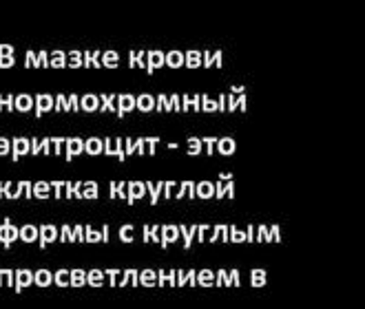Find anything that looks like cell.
<instances>
[{
	"label": "cell",
	"instance_id": "cell-17",
	"mask_svg": "<svg viewBox=\"0 0 365 309\" xmlns=\"http://www.w3.org/2000/svg\"><path fill=\"white\" fill-rule=\"evenodd\" d=\"M232 239H235V241H244L246 234H244V232H237V230H232Z\"/></svg>",
	"mask_w": 365,
	"mask_h": 309
},
{
	"label": "cell",
	"instance_id": "cell-15",
	"mask_svg": "<svg viewBox=\"0 0 365 309\" xmlns=\"http://www.w3.org/2000/svg\"><path fill=\"white\" fill-rule=\"evenodd\" d=\"M38 283L40 285H47L49 283V274L47 272H38Z\"/></svg>",
	"mask_w": 365,
	"mask_h": 309
},
{
	"label": "cell",
	"instance_id": "cell-14",
	"mask_svg": "<svg viewBox=\"0 0 365 309\" xmlns=\"http://www.w3.org/2000/svg\"><path fill=\"white\" fill-rule=\"evenodd\" d=\"M142 281H144V285H155V272L146 270V272L142 274Z\"/></svg>",
	"mask_w": 365,
	"mask_h": 309
},
{
	"label": "cell",
	"instance_id": "cell-4",
	"mask_svg": "<svg viewBox=\"0 0 365 309\" xmlns=\"http://www.w3.org/2000/svg\"><path fill=\"white\" fill-rule=\"evenodd\" d=\"M166 62H168V66H173V69H178V66H184V53H180V51L168 53Z\"/></svg>",
	"mask_w": 365,
	"mask_h": 309
},
{
	"label": "cell",
	"instance_id": "cell-6",
	"mask_svg": "<svg viewBox=\"0 0 365 309\" xmlns=\"http://www.w3.org/2000/svg\"><path fill=\"white\" fill-rule=\"evenodd\" d=\"M155 106V100L151 98V95H142L140 100H138V108L140 110H151Z\"/></svg>",
	"mask_w": 365,
	"mask_h": 309
},
{
	"label": "cell",
	"instance_id": "cell-5",
	"mask_svg": "<svg viewBox=\"0 0 365 309\" xmlns=\"http://www.w3.org/2000/svg\"><path fill=\"white\" fill-rule=\"evenodd\" d=\"M180 236V228L178 226H166L164 228V246H168L170 241H175Z\"/></svg>",
	"mask_w": 365,
	"mask_h": 309
},
{
	"label": "cell",
	"instance_id": "cell-3",
	"mask_svg": "<svg viewBox=\"0 0 365 309\" xmlns=\"http://www.w3.org/2000/svg\"><path fill=\"white\" fill-rule=\"evenodd\" d=\"M217 150L220 154H232L235 152V142L224 137V140H217Z\"/></svg>",
	"mask_w": 365,
	"mask_h": 309
},
{
	"label": "cell",
	"instance_id": "cell-18",
	"mask_svg": "<svg viewBox=\"0 0 365 309\" xmlns=\"http://www.w3.org/2000/svg\"><path fill=\"white\" fill-rule=\"evenodd\" d=\"M96 98H87V100H84V108H96Z\"/></svg>",
	"mask_w": 365,
	"mask_h": 309
},
{
	"label": "cell",
	"instance_id": "cell-12",
	"mask_svg": "<svg viewBox=\"0 0 365 309\" xmlns=\"http://www.w3.org/2000/svg\"><path fill=\"white\" fill-rule=\"evenodd\" d=\"M148 60H151V64H148V66H151V69H155V66H160L164 62V56L162 53H148Z\"/></svg>",
	"mask_w": 365,
	"mask_h": 309
},
{
	"label": "cell",
	"instance_id": "cell-7",
	"mask_svg": "<svg viewBox=\"0 0 365 309\" xmlns=\"http://www.w3.org/2000/svg\"><path fill=\"white\" fill-rule=\"evenodd\" d=\"M188 152H190V154H200V152H202V140L190 137V140H188Z\"/></svg>",
	"mask_w": 365,
	"mask_h": 309
},
{
	"label": "cell",
	"instance_id": "cell-11",
	"mask_svg": "<svg viewBox=\"0 0 365 309\" xmlns=\"http://www.w3.org/2000/svg\"><path fill=\"white\" fill-rule=\"evenodd\" d=\"M120 106H122V110H131L135 106V100L131 95H124V98H120Z\"/></svg>",
	"mask_w": 365,
	"mask_h": 309
},
{
	"label": "cell",
	"instance_id": "cell-9",
	"mask_svg": "<svg viewBox=\"0 0 365 309\" xmlns=\"http://www.w3.org/2000/svg\"><path fill=\"white\" fill-rule=\"evenodd\" d=\"M266 283V272L264 270H255L252 272V285L255 287H262Z\"/></svg>",
	"mask_w": 365,
	"mask_h": 309
},
{
	"label": "cell",
	"instance_id": "cell-1",
	"mask_svg": "<svg viewBox=\"0 0 365 309\" xmlns=\"http://www.w3.org/2000/svg\"><path fill=\"white\" fill-rule=\"evenodd\" d=\"M184 62H186V66H190V69H197V66H202V53L200 51L184 53Z\"/></svg>",
	"mask_w": 365,
	"mask_h": 309
},
{
	"label": "cell",
	"instance_id": "cell-21",
	"mask_svg": "<svg viewBox=\"0 0 365 309\" xmlns=\"http://www.w3.org/2000/svg\"><path fill=\"white\" fill-rule=\"evenodd\" d=\"M82 281H84V278H82V272H76V274H73V283H76V285H80Z\"/></svg>",
	"mask_w": 365,
	"mask_h": 309
},
{
	"label": "cell",
	"instance_id": "cell-19",
	"mask_svg": "<svg viewBox=\"0 0 365 309\" xmlns=\"http://www.w3.org/2000/svg\"><path fill=\"white\" fill-rule=\"evenodd\" d=\"M87 148H89L91 152H98V150H100V142H91V144H87Z\"/></svg>",
	"mask_w": 365,
	"mask_h": 309
},
{
	"label": "cell",
	"instance_id": "cell-20",
	"mask_svg": "<svg viewBox=\"0 0 365 309\" xmlns=\"http://www.w3.org/2000/svg\"><path fill=\"white\" fill-rule=\"evenodd\" d=\"M34 234H36V232H34V228H27V230L23 232V236H25V239H34Z\"/></svg>",
	"mask_w": 365,
	"mask_h": 309
},
{
	"label": "cell",
	"instance_id": "cell-13",
	"mask_svg": "<svg viewBox=\"0 0 365 309\" xmlns=\"http://www.w3.org/2000/svg\"><path fill=\"white\" fill-rule=\"evenodd\" d=\"M202 100H204L202 110H217V108H220V104L215 102V100H210V98H202Z\"/></svg>",
	"mask_w": 365,
	"mask_h": 309
},
{
	"label": "cell",
	"instance_id": "cell-16",
	"mask_svg": "<svg viewBox=\"0 0 365 309\" xmlns=\"http://www.w3.org/2000/svg\"><path fill=\"white\" fill-rule=\"evenodd\" d=\"M18 102H20V108H23V110H27L31 106V100L29 98H20Z\"/></svg>",
	"mask_w": 365,
	"mask_h": 309
},
{
	"label": "cell",
	"instance_id": "cell-8",
	"mask_svg": "<svg viewBox=\"0 0 365 309\" xmlns=\"http://www.w3.org/2000/svg\"><path fill=\"white\" fill-rule=\"evenodd\" d=\"M180 232L184 234V248L192 246V234H195V228H180Z\"/></svg>",
	"mask_w": 365,
	"mask_h": 309
},
{
	"label": "cell",
	"instance_id": "cell-10",
	"mask_svg": "<svg viewBox=\"0 0 365 309\" xmlns=\"http://www.w3.org/2000/svg\"><path fill=\"white\" fill-rule=\"evenodd\" d=\"M200 283H202V285H212V283H215V274H212L210 270L200 272Z\"/></svg>",
	"mask_w": 365,
	"mask_h": 309
},
{
	"label": "cell",
	"instance_id": "cell-2",
	"mask_svg": "<svg viewBox=\"0 0 365 309\" xmlns=\"http://www.w3.org/2000/svg\"><path fill=\"white\" fill-rule=\"evenodd\" d=\"M195 194H197V197H202V199H210V197L215 194V186H212L210 182H202V184L197 186Z\"/></svg>",
	"mask_w": 365,
	"mask_h": 309
}]
</instances>
